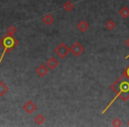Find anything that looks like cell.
Segmentation results:
<instances>
[{
  "label": "cell",
  "instance_id": "3957f363",
  "mask_svg": "<svg viewBox=\"0 0 129 127\" xmlns=\"http://www.w3.org/2000/svg\"><path fill=\"white\" fill-rule=\"evenodd\" d=\"M70 49L67 46V45L64 44V43H60L57 48L54 50V52L60 58H64V57H67L68 55V53L70 52Z\"/></svg>",
  "mask_w": 129,
  "mask_h": 127
},
{
  "label": "cell",
  "instance_id": "9a60e30c",
  "mask_svg": "<svg viewBox=\"0 0 129 127\" xmlns=\"http://www.w3.org/2000/svg\"><path fill=\"white\" fill-rule=\"evenodd\" d=\"M16 33H17V28L15 27H13V26L10 27L9 28L7 29V31H6V34L10 36H13Z\"/></svg>",
  "mask_w": 129,
  "mask_h": 127
},
{
  "label": "cell",
  "instance_id": "2e32d148",
  "mask_svg": "<svg viewBox=\"0 0 129 127\" xmlns=\"http://www.w3.org/2000/svg\"><path fill=\"white\" fill-rule=\"evenodd\" d=\"M111 125L114 127H119L122 125V122L119 118H114L111 122Z\"/></svg>",
  "mask_w": 129,
  "mask_h": 127
},
{
  "label": "cell",
  "instance_id": "7a4b0ae2",
  "mask_svg": "<svg viewBox=\"0 0 129 127\" xmlns=\"http://www.w3.org/2000/svg\"><path fill=\"white\" fill-rule=\"evenodd\" d=\"M18 44H19L18 40L15 39L13 36H10L6 34V35L3 36L0 39V47H3V49H4L2 54L0 56V65H1V63H2L6 54L10 53Z\"/></svg>",
  "mask_w": 129,
  "mask_h": 127
},
{
  "label": "cell",
  "instance_id": "ac0fdd59",
  "mask_svg": "<svg viewBox=\"0 0 129 127\" xmlns=\"http://www.w3.org/2000/svg\"><path fill=\"white\" fill-rule=\"evenodd\" d=\"M125 45L129 48V38H127V40L125 41Z\"/></svg>",
  "mask_w": 129,
  "mask_h": 127
},
{
  "label": "cell",
  "instance_id": "30bf717a",
  "mask_svg": "<svg viewBox=\"0 0 129 127\" xmlns=\"http://www.w3.org/2000/svg\"><path fill=\"white\" fill-rule=\"evenodd\" d=\"M118 13L123 19H127L129 17V8L126 6H122L120 10L118 11Z\"/></svg>",
  "mask_w": 129,
  "mask_h": 127
},
{
  "label": "cell",
  "instance_id": "8992f818",
  "mask_svg": "<svg viewBox=\"0 0 129 127\" xmlns=\"http://www.w3.org/2000/svg\"><path fill=\"white\" fill-rule=\"evenodd\" d=\"M36 73H37L38 76H40V77L43 78V77H44V76H46L47 73L49 72V68H48L47 65H41L36 68Z\"/></svg>",
  "mask_w": 129,
  "mask_h": 127
},
{
  "label": "cell",
  "instance_id": "277c9868",
  "mask_svg": "<svg viewBox=\"0 0 129 127\" xmlns=\"http://www.w3.org/2000/svg\"><path fill=\"white\" fill-rule=\"evenodd\" d=\"M84 50H85L84 47H83L79 41L74 43V44L72 45V47L70 48L71 52H72V53L74 54V57H80V56L84 52Z\"/></svg>",
  "mask_w": 129,
  "mask_h": 127
},
{
  "label": "cell",
  "instance_id": "5bb4252c",
  "mask_svg": "<svg viewBox=\"0 0 129 127\" xmlns=\"http://www.w3.org/2000/svg\"><path fill=\"white\" fill-rule=\"evenodd\" d=\"M115 27H116V23H115L114 21H113L112 20H109L106 21L105 23V27L108 29L109 31H111L113 30V29L115 28Z\"/></svg>",
  "mask_w": 129,
  "mask_h": 127
},
{
  "label": "cell",
  "instance_id": "52a82bcc",
  "mask_svg": "<svg viewBox=\"0 0 129 127\" xmlns=\"http://www.w3.org/2000/svg\"><path fill=\"white\" fill-rule=\"evenodd\" d=\"M58 64L59 63H58V61H57V59H56L55 57H50V59H48L46 62V65L50 70H55V69L58 66Z\"/></svg>",
  "mask_w": 129,
  "mask_h": 127
},
{
  "label": "cell",
  "instance_id": "7c38bea8",
  "mask_svg": "<svg viewBox=\"0 0 129 127\" xmlns=\"http://www.w3.org/2000/svg\"><path fill=\"white\" fill-rule=\"evenodd\" d=\"M63 8H64V10L66 12L70 13V12H72L73 10H74V4H73L71 1H67V2L64 4V6H63Z\"/></svg>",
  "mask_w": 129,
  "mask_h": 127
},
{
  "label": "cell",
  "instance_id": "9c48e42d",
  "mask_svg": "<svg viewBox=\"0 0 129 127\" xmlns=\"http://www.w3.org/2000/svg\"><path fill=\"white\" fill-rule=\"evenodd\" d=\"M42 20H43V22L45 24V25L50 26L54 22V18H53V16H52L51 14H46V15H44V16L43 17Z\"/></svg>",
  "mask_w": 129,
  "mask_h": 127
},
{
  "label": "cell",
  "instance_id": "5b68a950",
  "mask_svg": "<svg viewBox=\"0 0 129 127\" xmlns=\"http://www.w3.org/2000/svg\"><path fill=\"white\" fill-rule=\"evenodd\" d=\"M23 110L27 114H33L36 110V105L33 102L32 100H28L23 106Z\"/></svg>",
  "mask_w": 129,
  "mask_h": 127
},
{
  "label": "cell",
  "instance_id": "e0dca14e",
  "mask_svg": "<svg viewBox=\"0 0 129 127\" xmlns=\"http://www.w3.org/2000/svg\"><path fill=\"white\" fill-rule=\"evenodd\" d=\"M122 74H124V75H125V76H126V77L129 79V65L126 67V68L125 69V70L123 71V72H122Z\"/></svg>",
  "mask_w": 129,
  "mask_h": 127
},
{
  "label": "cell",
  "instance_id": "4fadbf2b",
  "mask_svg": "<svg viewBox=\"0 0 129 127\" xmlns=\"http://www.w3.org/2000/svg\"><path fill=\"white\" fill-rule=\"evenodd\" d=\"M34 120H35V122H36V124L42 125L45 122V117L42 114H37L36 116H35Z\"/></svg>",
  "mask_w": 129,
  "mask_h": 127
},
{
  "label": "cell",
  "instance_id": "d6986e66",
  "mask_svg": "<svg viewBox=\"0 0 129 127\" xmlns=\"http://www.w3.org/2000/svg\"><path fill=\"white\" fill-rule=\"evenodd\" d=\"M127 126H129V120H127V123H126Z\"/></svg>",
  "mask_w": 129,
  "mask_h": 127
},
{
  "label": "cell",
  "instance_id": "ba28073f",
  "mask_svg": "<svg viewBox=\"0 0 129 127\" xmlns=\"http://www.w3.org/2000/svg\"><path fill=\"white\" fill-rule=\"evenodd\" d=\"M77 28L79 29L80 32L85 33L88 28H89V24H88L86 20H81V21H80L79 23H78Z\"/></svg>",
  "mask_w": 129,
  "mask_h": 127
},
{
  "label": "cell",
  "instance_id": "8fae6325",
  "mask_svg": "<svg viewBox=\"0 0 129 127\" xmlns=\"http://www.w3.org/2000/svg\"><path fill=\"white\" fill-rule=\"evenodd\" d=\"M8 90H9V88H8L7 85L4 81H0V97L4 96L8 92Z\"/></svg>",
  "mask_w": 129,
  "mask_h": 127
},
{
  "label": "cell",
  "instance_id": "6da1fadb",
  "mask_svg": "<svg viewBox=\"0 0 129 127\" xmlns=\"http://www.w3.org/2000/svg\"><path fill=\"white\" fill-rule=\"evenodd\" d=\"M111 89L116 94L114 98L111 100V102L105 107V109L102 111V114H104L111 107L114 102L117 99L119 98L122 102H126L129 100V79L122 74L114 83L111 86Z\"/></svg>",
  "mask_w": 129,
  "mask_h": 127
},
{
  "label": "cell",
  "instance_id": "ffe728a7",
  "mask_svg": "<svg viewBox=\"0 0 129 127\" xmlns=\"http://www.w3.org/2000/svg\"><path fill=\"white\" fill-rule=\"evenodd\" d=\"M125 58H129V54H128V55L126 56V57H125Z\"/></svg>",
  "mask_w": 129,
  "mask_h": 127
}]
</instances>
